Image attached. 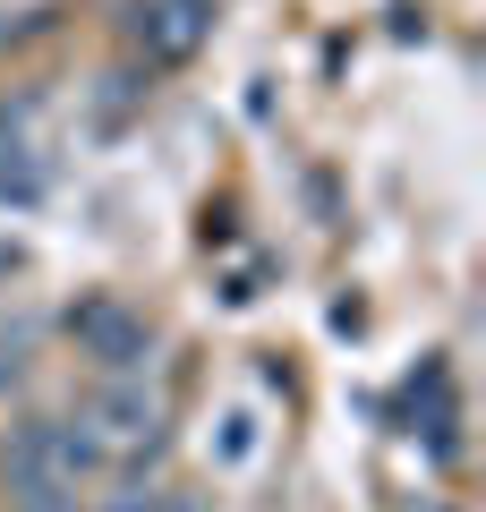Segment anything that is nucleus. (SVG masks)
Wrapping results in <instances>:
<instances>
[{"label": "nucleus", "instance_id": "f257e3e1", "mask_svg": "<svg viewBox=\"0 0 486 512\" xmlns=\"http://www.w3.org/2000/svg\"><path fill=\"white\" fill-rule=\"evenodd\" d=\"M77 350H86L103 376H145V359H154V325H145L137 308H120V299H86V308L69 316Z\"/></svg>", "mask_w": 486, "mask_h": 512}, {"label": "nucleus", "instance_id": "f03ea898", "mask_svg": "<svg viewBox=\"0 0 486 512\" xmlns=\"http://www.w3.org/2000/svg\"><path fill=\"white\" fill-rule=\"evenodd\" d=\"M205 26H214V0H145V9H128V35L154 60H188L205 43Z\"/></svg>", "mask_w": 486, "mask_h": 512}]
</instances>
